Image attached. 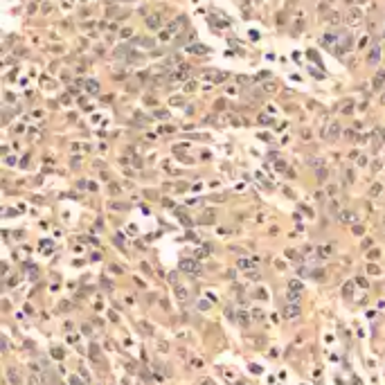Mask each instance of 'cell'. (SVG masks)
Here are the masks:
<instances>
[{"mask_svg": "<svg viewBox=\"0 0 385 385\" xmlns=\"http://www.w3.org/2000/svg\"><path fill=\"white\" fill-rule=\"evenodd\" d=\"M237 320H239V322L243 324V327L248 324V318H246V313H237Z\"/></svg>", "mask_w": 385, "mask_h": 385, "instance_id": "9", "label": "cell"}, {"mask_svg": "<svg viewBox=\"0 0 385 385\" xmlns=\"http://www.w3.org/2000/svg\"><path fill=\"white\" fill-rule=\"evenodd\" d=\"M70 385H81V381L77 378V376H72V378H70Z\"/></svg>", "mask_w": 385, "mask_h": 385, "instance_id": "13", "label": "cell"}, {"mask_svg": "<svg viewBox=\"0 0 385 385\" xmlns=\"http://www.w3.org/2000/svg\"><path fill=\"white\" fill-rule=\"evenodd\" d=\"M180 270H185V273H198V266H196V261H192V259H182L180 261Z\"/></svg>", "mask_w": 385, "mask_h": 385, "instance_id": "2", "label": "cell"}, {"mask_svg": "<svg viewBox=\"0 0 385 385\" xmlns=\"http://www.w3.org/2000/svg\"><path fill=\"white\" fill-rule=\"evenodd\" d=\"M252 266V261H248V259H239V268H250Z\"/></svg>", "mask_w": 385, "mask_h": 385, "instance_id": "8", "label": "cell"}, {"mask_svg": "<svg viewBox=\"0 0 385 385\" xmlns=\"http://www.w3.org/2000/svg\"><path fill=\"white\" fill-rule=\"evenodd\" d=\"M7 374H9V383H11V385H20V376H18V372H16L14 367H9V372H7Z\"/></svg>", "mask_w": 385, "mask_h": 385, "instance_id": "3", "label": "cell"}, {"mask_svg": "<svg viewBox=\"0 0 385 385\" xmlns=\"http://www.w3.org/2000/svg\"><path fill=\"white\" fill-rule=\"evenodd\" d=\"M176 297H178V299H182V302H185V299H187V291L182 288V286H178V288H176Z\"/></svg>", "mask_w": 385, "mask_h": 385, "instance_id": "5", "label": "cell"}, {"mask_svg": "<svg viewBox=\"0 0 385 385\" xmlns=\"http://www.w3.org/2000/svg\"><path fill=\"white\" fill-rule=\"evenodd\" d=\"M320 254H322V257H327V254H331V248H329V246H327V248H320Z\"/></svg>", "mask_w": 385, "mask_h": 385, "instance_id": "11", "label": "cell"}, {"mask_svg": "<svg viewBox=\"0 0 385 385\" xmlns=\"http://www.w3.org/2000/svg\"><path fill=\"white\" fill-rule=\"evenodd\" d=\"M149 27H158V18L153 16V18H149Z\"/></svg>", "mask_w": 385, "mask_h": 385, "instance_id": "12", "label": "cell"}, {"mask_svg": "<svg viewBox=\"0 0 385 385\" xmlns=\"http://www.w3.org/2000/svg\"><path fill=\"white\" fill-rule=\"evenodd\" d=\"M299 313H302V309H299V304H297V302L286 304V306H284V318H297Z\"/></svg>", "mask_w": 385, "mask_h": 385, "instance_id": "1", "label": "cell"}, {"mask_svg": "<svg viewBox=\"0 0 385 385\" xmlns=\"http://www.w3.org/2000/svg\"><path fill=\"white\" fill-rule=\"evenodd\" d=\"M88 90H90V92H97V83H88Z\"/></svg>", "mask_w": 385, "mask_h": 385, "instance_id": "15", "label": "cell"}, {"mask_svg": "<svg viewBox=\"0 0 385 385\" xmlns=\"http://www.w3.org/2000/svg\"><path fill=\"white\" fill-rule=\"evenodd\" d=\"M360 18V11L358 9H351V14H349V23H356V20Z\"/></svg>", "mask_w": 385, "mask_h": 385, "instance_id": "6", "label": "cell"}, {"mask_svg": "<svg viewBox=\"0 0 385 385\" xmlns=\"http://www.w3.org/2000/svg\"><path fill=\"white\" fill-rule=\"evenodd\" d=\"M288 288H293V291H302V284L293 279V282H288Z\"/></svg>", "mask_w": 385, "mask_h": 385, "instance_id": "7", "label": "cell"}, {"mask_svg": "<svg viewBox=\"0 0 385 385\" xmlns=\"http://www.w3.org/2000/svg\"><path fill=\"white\" fill-rule=\"evenodd\" d=\"M344 295H347V297L351 295V284H347V286H344Z\"/></svg>", "mask_w": 385, "mask_h": 385, "instance_id": "14", "label": "cell"}, {"mask_svg": "<svg viewBox=\"0 0 385 385\" xmlns=\"http://www.w3.org/2000/svg\"><path fill=\"white\" fill-rule=\"evenodd\" d=\"M299 295H302V291H293V288H288V293H286V297H288L291 302H297V299H299Z\"/></svg>", "mask_w": 385, "mask_h": 385, "instance_id": "4", "label": "cell"}, {"mask_svg": "<svg viewBox=\"0 0 385 385\" xmlns=\"http://www.w3.org/2000/svg\"><path fill=\"white\" fill-rule=\"evenodd\" d=\"M252 318H254V320H263V313H261L259 309H252Z\"/></svg>", "mask_w": 385, "mask_h": 385, "instance_id": "10", "label": "cell"}]
</instances>
